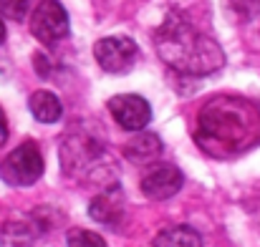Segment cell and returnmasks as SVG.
Returning <instances> with one entry per match:
<instances>
[{
	"instance_id": "obj_1",
	"label": "cell",
	"mask_w": 260,
	"mask_h": 247,
	"mask_svg": "<svg viewBox=\"0 0 260 247\" xmlns=\"http://www.w3.org/2000/svg\"><path fill=\"white\" fill-rule=\"evenodd\" d=\"M194 136L212 157L238 154L260 139V114L245 98H212L200 114V126Z\"/></svg>"
},
{
	"instance_id": "obj_2",
	"label": "cell",
	"mask_w": 260,
	"mask_h": 247,
	"mask_svg": "<svg viewBox=\"0 0 260 247\" xmlns=\"http://www.w3.org/2000/svg\"><path fill=\"white\" fill-rule=\"evenodd\" d=\"M157 51L174 71L189 76H207L225 66V53L217 41L194 30L189 20L172 13L154 36Z\"/></svg>"
},
{
	"instance_id": "obj_3",
	"label": "cell",
	"mask_w": 260,
	"mask_h": 247,
	"mask_svg": "<svg viewBox=\"0 0 260 247\" xmlns=\"http://www.w3.org/2000/svg\"><path fill=\"white\" fill-rule=\"evenodd\" d=\"M43 174V157L36 142H23L0 164V177L10 187H30Z\"/></svg>"
},
{
	"instance_id": "obj_4",
	"label": "cell",
	"mask_w": 260,
	"mask_h": 247,
	"mask_svg": "<svg viewBox=\"0 0 260 247\" xmlns=\"http://www.w3.org/2000/svg\"><path fill=\"white\" fill-rule=\"evenodd\" d=\"M69 13L58 0H41L33 8L30 15V33L43 43V46H53L61 38L69 36Z\"/></svg>"
},
{
	"instance_id": "obj_5",
	"label": "cell",
	"mask_w": 260,
	"mask_h": 247,
	"mask_svg": "<svg viewBox=\"0 0 260 247\" xmlns=\"http://www.w3.org/2000/svg\"><path fill=\"white\" fill-rule=\"evenodd\" d=\"M93 56L106 74H129L137 63L139 48L132 38L111 36V38H101L93 46Z\"/></svg>"
},
{
	"instance_id": "obj_6",
	"label": "cell",
	"mask_w": 260,
	"mask_h": 247,
	"mask_svg": "<svg viewBox=\"0 0 260 247\" xmlns=\"http://www.w3.org/2000/svg\"><path fill=\"white\" fill-rule=\"evenodd\" d=\"M109 111L124 131H142L152 119V106L137 93H119L109 98Z\"/></svg>"
},
{
	"instance_id": "obj_7",
	"label": "cell",
	"mask_w": 260,
	"mask_h": 247,
	"mask_svg": "<svg viewBox=\"0 0 260 247\" xmlns=\"http://www.w3.org/2000/svg\"><path fill=\"white\" fill-rule=\"evenodd\" d=\"M184 184V177L182 171L172 164H159L152 166L144 179H142V192L149 197V199H170L174 197Z\"/></svg>"
},
{
	"instance_id": "obj_8",
	"label": "cell",
	"mask_w": 260,
	"mask_h": 247,
	"mask_svg": "<svg viewBox=\"0 0 260 247\" xmlns=\"http://www.w3.org/2000/svg\"><path fill=\"white\" fill-rule=\"evenodd\" d=\"M159 154H162V142L152 131H137V136L124 144V157L134 164H149Z\"/></svg>"
},
{
	"instance_id": "obj_9",
	"label": "cell",
	"mask_w": 260,
	"mask_h": 247,
	"mask_svg": "<svg viewBox=\"0 0 260 247\" xmlns=\"http://www.w3.org/2000/svg\"><path fill=\"white\" fill-rule=\"evenodd\" d=\"M121 209H124V194L119 187H109L106 192L96 194V199H91V204H88L91 217L104 225H114L121 217Z\"/></svg>"
},
{
	"instance_id": "obj_10",
	"label": "cell",
	"mask_w": 260,
	"mask_h": 247,
	"mask_svg": "<svg viewBox=\"0 0 260 247\" xmlns=\"http://www.w3.org/2000/svg\"><path fill=\"white\" fill-rule=\"evenodd\" d=\"M28 106H30V114L41 124H56L63 116V106H61L58 96L51 93V91H36L28 98Z\"/></svg>"
},
{
	"instance_id": "obj_11",
	"label": "cell",
	"mask_w": 260,
	"mask_h": 247,
	"mask_svg": "<svg viewBox=\"0 0 260 247\" xmlns=\"http://www.w3.org/2000/svg\"><path fill=\"white\" fill-rule=\"evenodd\" d=\"M152 247H202V237L192 230V227H170V230H162Z\"/></svg>"
},
{
	"instance_id": "obj_12",
	"label": "cell",
	"mask_w": 260,
	"mask_h": 247,
	"mask_svg": "<svg viewBox=\"0 0 260 247\" xmlns=\"http://www.w3.org/2000/svg\"><path fill=\"white\" fill-rule=\"evenodd\" d=\"M10 237H15V242H13L10 247H25V245H30V242L36 240V232H33L28 225L18 222V225H8V227L3 230V242L10 240Z\"/></svg>"
},
{
	"instance_id": "obj_13",
	"label": "cell",
	"mask_w": 260,
	"mask_h": 247,
	"mask_svg": "<svg viewBox=\"0 0 260 247\" xmlns=\"http://www.w3.org/2000/svg\"><path fill=\"white\" fill-rule=\"evenodd\" d=\"M66 242H69V247H106L101 235L88 232V230H71Z\"/></svg>"
},
{
	"instance_id": "obj_14",
	"label": "cell",
	"mask_w": 260,
	"mask_h": 247,
	"mask_svg": "<svg viewBox=\"0 0 260 247\" xmlns=\"http://www.w3.org/2000/svg\"><path fill=\"white\" fill-rule=\"evenodd\" d=\"M30 10V0H0V15L10 20H23Z\"/></svg>"
},
{
	"instance_id": "obj_15",
	"label": "cell",
	"mask_w": 260,
	"mask_h": 247,
	"mask_svg": "<svg viewBox=\"0 0 260 247\" xmlns=\"http://www.w3.org/2000/svg\"><path fill=\"white\" fill-rule=\"evenodd\" d=\"M8 139V121H5V111L0 109V144H5Z\"/></svg>"
},
{
	"instance_id": "obj_16",
	"label": "cell",
	"mask_w": 260,
	"mask_h": 247,
	"mask_svg": "<svg viewBox=\"0 0 260 247\" xmlns=\"http://www.w3.org/2000/svg\"><path fill=\"white\" fill-rule=\"evenodd\" d=\"M5 41V23H3V18H0V43Z\"/></svg>"
}]
</instances>
